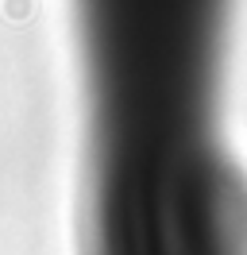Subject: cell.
I'll return each instance as SVG.
<instances>
[{
    "label": "cell",
    "instance_id": "1",
    "mask_svg": "<svg viewBox=\"0 0 247 255\" xmlns=\"http://www.w3.org/2000/svg\"><path fill=\"white\" fill-rule=\"evenodd\" d=\"M236 0H74L85 255H247L224 135Z\"/></svg>",
    "mask_w": 247,
    "mask_h": 255
}]
</instances>
